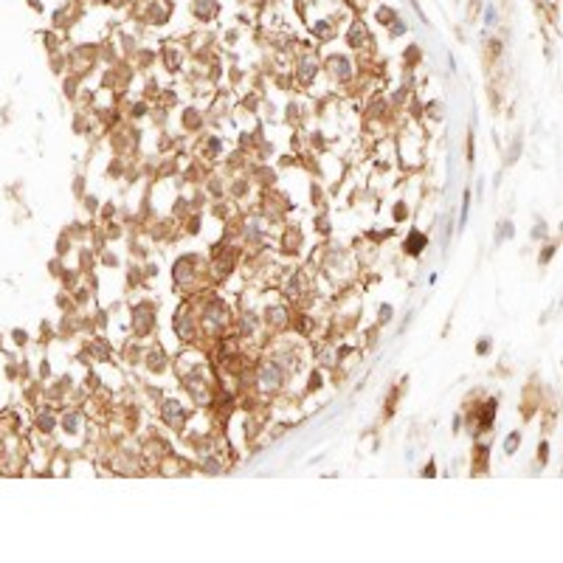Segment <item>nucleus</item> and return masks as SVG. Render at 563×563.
Listing matches in <instances>:
<instances>
[{
    "mask_svg": "<svg viewBox=\"0 0 563 563\" xmlns=\"http://www.w3.org/2000/svg\"><path fill=\"white\" fill-rule=\"evenodd\" d=\"M422 245H425V237H422V234H411V237H408V243H406V248H408V254H420Z\"/></svg>",
    "mask_w": 563,
    "mask_h": 563,
    "instance_id": "f257e3e1",
    "label": "nucleus"
},
{
    "mask_svg": "<svg viewBox=\"0 0 563 563\" xmlns=\"http://www.w3.org/2000/svg\"><path fill=\"white\" fill-rule=\"evenodd\" d=\"M518 442H521V436H518V434H510V436H507V445H504V451H507V454H513V451H515V445H518Z\"/></svg>",
    "mask_w": 563,
    "mask_h": 563,
    "instance_id": "f03ea898",
    "label": "nucleus"
}]
</instances>
